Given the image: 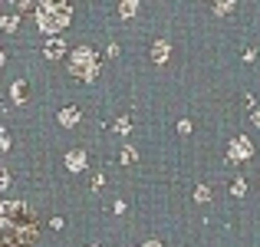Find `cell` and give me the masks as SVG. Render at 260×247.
<instances>
[{"label": "cell", "instance_id": "4", "mask_svg": "<svg viewBox=\"0 0 260 247\" xmlns=\"http://www.w3.org/2000/svg\"><path fill=\"white\" fill-rule=\"evenodd\" d=\"M66 168L70 171H83L86 168V152H70L66 155Z\"/></svg>", "mask_w": 260, "mask_h": 247}, {"label": "cell", "instance_id": "6", "mask_svg": "<svg viewBox=\"0 0 260 247\" xmlns=\"http://www.w3.org/2000/svg\"><path fill=\"white\" fill-rule=\"evenodd\" d=\"M168 50H172V46H168V40H158V43L152 46V59H155V63H165V59H168Z\"/></svg>", "mask_w": 260, "mask_h": 247}, {"label": "cell", "instance_id": "18", "mask_svg": "<svg viewBox=\"0 0 260 247\" xmlns=\"http://www.w3.org/2000/svg\"><path fill=\"white\" fill-rule=\"evenodd\" d=\"M142 247H165V244H161V241H145Z\"/></svg>", "mask_w": 260, "mask_h": 247}, {"label": "cell", "instance_id": "1", "mask_svg": "<svg viewBox=\"0 0 260 247\" xmlns=\"http://www.w3.org/2000/svg\"><path fill=\"white\" fill-rule=\"evenodd\" d=\"M37 20H40V30L46 33H59L66 23H70V4H40L37 7Z\"/></svg>", "mask_w": 260, "mask_h": 247}, {"label": "cell", "instance_id": "13", "mask_svg": "<svg viewBox=\"0 0 260 247\" xmlns=\"http://www.w3.org/2000/svg\"><path fill=\"white\" fill-rule=\"evenodd\" d=\"M244 191H247V184H244V181H241V178H237V181H234V184H231V195H237V198H241V195H244Z\"/></svg>", "mask_w": 260, "mask_h": 247}, {"label": "cell", "instance_id": "5", "mask_svg": "<svg viewBox=\"0 0 260 247\" xmlns=\"http://www.w3.org/2000/svg\"><path fill=\"white\" fill-rule=\"evenodd\" d=\"M43 53H46L50 59H59V56L66 53V43H63V40L56 37V40H50V43H46V50H43Z\"/></svg>", "mask_w": 260, "mask_h": 247}, {"label": "cell", "instance_id": "3", "mask_svg": "<svg viewBox=\"0 0 260 247\" xmlns=\"http://www.w3.org/2000/svg\"><path fill=\"white\" fill-rule=\"evenodd\" d=\"M228 152H231V159H234V162H247L250 155H254V145H250V142L244 139V135H237V139L231 142Z\"/></svg>", "mask_w": 260, "mask_h": 247}, {"label": "cell", "instance_id": "19", "mask_svg": "<svg viewBox=\"0 0 260 247\" xmlns=\"http://www.w3.org/2000/svg\"><path fill=\"white\" fill-rule=\"evenodd\" d=\"M89 247H99V244H89Z\"/></svg>", "mask_w": 260, "mask_h": 247}, {"label": "cell", "instance_id": "14", "mask_svg": "<svg viewBox=\"0 0 260 247\" xmlns=\"http://www.w3.org/2000/svg\"><path fill=\"white\" fill-rule=\"evenodd\" d=\"M115 132H122V135H125V132H128V119H125V115H122V119H119V122H115Z\"/></svg>", "mask_w": 260, "mask_h": 247}, {"label": "cell", "instance_id": "11", "mask_svg": "<svg viewBox=\"0 0 260 247\" xmlns=\"http://www.w3.org/2000/svg\"><path fill=\"white\" fill-rule=\"evenodd\" d=\"M194 198H198V201H208V198H211V188H208V184H198Z\"/></svg>", "mask_w": 260, "mask_h": 247}, {"label": "cell", "instance_id": "8", "mask_svg": "<svg viewBox=\"0 0 260 247\" xmlns=\"http://www.w3.org/2000/svg\"><path fill=\"white\" fill-rule=\"evenodd\" d=\"M139 13V0H122V7H119V17H135Z\"/></svg>", "mask_w": 260, "mask_h": 247}, {"label": "cell", "instance_id": "9", "mask_svg": "<svg viewBox=\"0 0 260 247\" xmlns=\"http://www.w3.org/2000/svg\"><path fill=\"white\" fill-rule=\"evenodd\" d=\"M10 96H13V102H23V99H26V86L17 79V82L10 86Z\"/></svg>", "mask_w": 260, "mask_h": 247}, {"label": "cell", "instance_id": "7", "mask_svg": "<svg viewBox=\"0 0 260 247\" xmlns=\"http://www.w3.org/2000/svg\"><path fill=\"white\" fill-rule=\"evenodd\" d=\"M59 122H63V126H76V122H79V109L76 106H66L63 112H59Z\"/></svg>", "mask_w": 260, "mask_h": 247}, {"label": "cell", "instance_id": "16", "mask_svg": "<svg viewBox=\"0 0 260 247\" xmlns=\"http://www.w3.org/2000/svg\"><path fill=\"white\" fill-rule=\"evenodd\" d=\"M178 132L188 135V132H191V122H188V119H181V122H178Z\"/></svg>", "mask_w": 260, "mask_h": 247}, {"label": "cell", "instance_id": "10", "mask_svg": "<svg viewBox=\"0 0 260 247\" xmlns=\"http://www.w3.org/2000/svg\"><path fill=\"white\" fill-rule=\"evenodd\" d=\"M231 7H234V0H221V4L214 7V13H217V17H224V13H231Z\"/></svg>", "mask_w": 260, "mask_h": 247}, {"label": "cell", "instance_id": "15", "mask_svg": "<svg viewBox=\"0 0 260 247\" xmlns=\"http://www.w3.org/2000/svg\"><path fill=\"white\" fill-rule=\"evenodd\" d=\"M4 26H7V30H13V26H17V17H13V13H7V17H4Z\"/></svg>", "mask_w": 260, "mask_h": 247}, {"label": "cell", "instance_id": "17", "mask_svg": "<svg viewBox=\"0 0 260 247\" xmlns=\"http://www.w3.org/2000/svg\"><path fill=\"white\" fill-rule=\"evenodd\" d=\"M102 184H106V175H102V171H99V175H95V178H92V188H95V191H99V188H102Z\"/></svg>", "mask_w": 260, "mask_h": 247}, {"label": "cell", "instance_id": "2", "mask_svg": "<svg viewBox=\"0 0 260 247\" xmlns=\"http://www.w3.org/2000/svg\"><path fill=\"white\" fill-rule=\"evenodd\" d=\"M70 73L86 82H92L95 76H99V56H95L89 46H79V50H73L70 56Z\"/></svg>", "mask_w": 260, "mask_h": 247}, {"label": "cell", "instance_id": "12", "mask_svg": "<svg viewBox=\"0 0 260 247\" xmlns=\"http://www.w3.org/2000/svg\"><path fill=\"white\" fill-rule=\"evenodd\" d=\"M135 159H139V155H135V148H128V145L122 148V162H125V165H132Z\"/></svg>", "mask_w": 260, "mask_h": 247}]
</instances>
